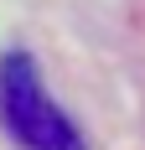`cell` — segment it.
I'll use <instances>...</instances> for the list:
<instances>
[{"mask_svg": "<svg viewBox=\"0 0 145 150\" xmlns=\"http://www.w3.org/2000/svg\"><path fill=\"white\" fill-rule=\"evenodd\" d=\"M0 119L26 150H88L78 124L47 98V83L26 52L0 57Z\"/></svg>", "mask_w": 145, "mask_h": 150, "instance_id": "1", "label": "cell"}]
</instances>
